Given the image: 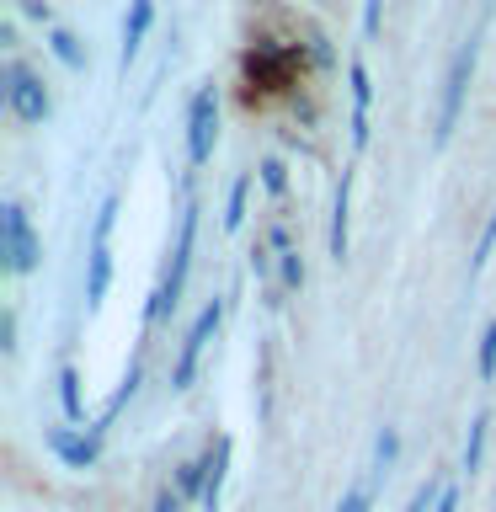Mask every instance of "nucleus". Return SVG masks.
I'll return each mask as SVG.
<instances>
[{
  "instance_id": "nucleus-1",
  "label": "nucleus",
  "mask_w": 496,
  "mask_h": 512,
  "mask_svg": "<svg viewBox=\"0 0 496 512\" xmlns=\"http://www.w3.org/2000/svg\"><path fill=\"white\" fill-rule=\"evenodd\" d=\"M192 240H198V203H187V214H182V230H176V256H171V272L160 278L155 288V299H150V310H144V326H160L171 310H176V299H182V283H187V267H192Z\"/></svg>"
},
{
  "instance_id": "nucleus-2",
  "label": "nucleus",
  "mask_w": 496,
  "mask_h": 512,
  "mask_svg": "<svg viewBox=\"0 0 496 512\" xmlns=\"http://www.w3.org/2000/svg\"><path fill=\"white\" fill-rule=\"evenodd\" d=\"M470 75H475V38L459 43L454 64H448L443 75V96H438V118H432V150H443L448 139H454V123L464 112V91H470Z\"/></svg>"
},
{
  "instance_id": "nucleus-3",
  "label": "nucleus",
  "mask_w": 496,
  "mask_h": 512,
  "mask_svg": "<svg viewBox=\"0 0 496 512\" xmlns=\"http://www.w3.org/2000/svg\"><path fill=\"white\" fill-rule=\"evenodd\" d=\"M0 256H6V272H32L38 267V256H43V246H38V235H32V219H27V208L16 203V198H6L0 203Z\"/></svg>"
},
{
  "instance_id": "nucleus-4",
  "label": "nucleus",
  "mask_w": 496,
  "mask_h": 512,
  "mask_svg": "<svg viewBox=\"0 0 496 512\" xmlns=\"http://www.w3.org/2000/svg\"><path fill=\"white\" fill-rule=\"evenodd\" d=\"M112 224H118V198H102L96 224H91V267H86V304L91 310L107 299V283H112V246H107Z\"/></svg>"
},
{
  "instance_id": "nucleus-5",
  "label": "nucleus",
  "mask_w": 496,
  "mask_h": 512,
  "mask_svg": "<svg viewBox=\"0 0 496 512\" xmlns=\"http://www.w3.org/2000/svg\"><path fill=\"white\" fill-rule=\"evenodd\" d=\"M214 139H219V91L203 86L198 96H192V107H187V166L192 171L208 166Z\"/></svg>"
},
{
  "instance_id": "nucleus-6",
  "label": "nucleus",
  "mask_w": 496,
  "mask_h": 512,
  "mask_svg": "<svg viewBox=\"0 0 496 512\" xmlns=\"http://www.w3.org/2000/svg\"><path fill=\"white\" fill-rule=\"evenodd\" d=\"M219 320H224V304H219V299H208V304H203V315L192 320V331L182 336V352H176V368H171V390H187V384L198 379V358H203L208 336L219 331Z\"/></svg>"
},
{
  "instance_id": "nucleus-7",
  "label": "nucleus",
  "mask_w": 496,
  "mask_h": 512,
  "mask_svg": "<svg viewBox=\"0 0 496 512\" xmlns=\"http://www.w3.org/2000/svg\"><path fill=\"white\" fill-rule=\"evenodd\" d=\"M6 107H11L22 123H43V118H48V91H43V80L32 75L22 59L6 64Z\"/></svg>"
},
{
  "instance_id": "nucleus-8",
  "label": "nucleus",
  "mask_w": 496,
  "mask_h": 512,
  "mask_svg": "<svg viewBox=\"0 0 496 512\" xmlns=\"http://www.w3.org/2000/svg\"><path fill=\"white\" fill-rule=\"evenodd\" d=\"M48 438V448L70 464V470H91L96 464V454H102V432H91V438H80V432H70V427H48L43 432Z\"/></svg>"
},
{
  "instance_id": "nucleus-9",
  "label": "nucleus",
  "mask_w": 496,
  "mask_h": 512,
  "mask_svg": "<svg viewBox=\"0 0 496 512\" xmlns=\"http://www.w3.org/2000/svg\"><path fill=\"white\" fill-rule=\"evenodd\" d=\"M347 80H352V150H363V144H368V102H374L368 64L352 59V64H347Z\"/></svg>"
},
{
  "instance_id": "nucleus-10",
  "label": "nucleus",
  "mask_w": 496,
  "mask_h": 512,
  "mask_svg": "<svg viewBox=\"0 0 496 512\" xmlns=\"http://www.w3.org/2000/svg\"><path fill=\"white\" fill-rule=\"evenodd\" d=\"M230 454H235V443L230 438H214L208 443V486H203V512H219V496H224V475H230Z\"/></svg>"
},
{
  "instance_id": "nucleus-11",
  "label": "nucleus",
  "mask_w": 496,
  "mask_h": 512,
  "mask_svg": "<svg viewBox=\"0 0 496 512\" xmlns=\"http://www.w3.org/2000/svg\"><path fill=\"white\" fill-rule=\"evenodd\" d=\"M347 208H352V171H342V187H336L331 203V262H347Z\"/></svg>"
},
{
  "instance_id": "nucleus-12",
  "label": "nucleus",
  "mask_w": 496,
  "mask_h": 512,
  "mask_svg": "<svg viewBox=\"0 0 496 512\" xmlns=\"http://www.w3.org/2000/svg\"><path fill=\"white\" fill-rule=\"evenodd\" d=\"M150 22H155V0H134V6H128V22H123V70L134 64V54H139V43H144V32H150Z\"/></svg>"
},
{
  "instance_id": "nucleus-13",
  "label": "nucleus",
  "mask_w": 496,
  "mask_h": 512,
  "mask_svg": "<svg viewBox=\"0 0 496 512\" xmlns=\"http://www.w3.org/2000/svg\"><path fill=\"white\" fill-rule=\"evenodd\" d=\"M486 432H491V416H486V411H475V422H470V438H464V459H459L470 475L480 470V459H486Z\"/></svg>"
},
{
  "instance_id": "nucleus-14",
  "label": "nucleus",
  "mask_w": 496,
  "mask_h": 512,
  "mask_svg": "<svg viewBox=\"0 0 496 512\" xmlns=\"http://www.w3.org/2000/svg\"><path fill=\"white\" fill-rule=\"evenodd\" d=\"M203 486H208V459L176 464V491H182V502H187V496H198V502H203Z\"/></svg>"
},
{
  "instance_id": "nucleus-15",
  "label": "nucleus",
  "mask_w": 496,
  "mask_h": 512,
  "mask_svg": "<svg viewBox=\"0 0 496 512\" xmlns=\"http://www.w3.org/2000/svg\"><path fill=\"white\" fill-rule=\"evenodd\" d=\"M59 400H64V416H70V422L86 416V400H80V374H75L70 363L59 368Z\"/></svg>"
},
{
  "instance_id": "nucleus-16",
  "label": "nucleus",
  "mask_w": 496,
  "mask_h": 512,
  "mask_svg": "<svg viewBox=\"0 0 496 512\" xmlns=\"http://www.w3.org/2000/svg\"><path fill=\"white\" fill-rule=\"evenodd\" d=\"M48 48H54L59 64H70V70H80V64H86V54H80V38H75V32H64V27L48 32Z\"/></svg>"
},
{
  "instance_id": "nucleus-17",
  "label": "nucleus",
  "mask_w": 496,
  "mask_h": 512,
  "mask_svg": "<svg viewBox=\"0 0 496 512\" xmlns=\"http://www.w3.org/2000/svg\"><path fill=\"white\" fill-rule=\"evenodd\" d=\"M246 198H251V176H240L230 187V203H224V230H240V224H246Z\"/></svg>"
},
{
  "instance_id": "nucleus-18",
  "label": "nucleus",
  "mask_w": 496,
  "mask_h": 512,
  "mask_svg": "<svg viewBox=\"0 0 496 512\" xmlns=\"http://www.w3.org/2000/svg\"><path fill=\"white\" fill-rule=\"evenodd\" d=\"M304 54H310L315 70H331V64H336V54H331V38H326L320 27H304Z\"/></svg>"
},
{
  "instance_id": "nucleus-19",
  "label": "nucleus",
  "mask_w": 496,
  "mask_h": 512,
  "mask_svg": "<svg viewBox=\"0 0 496 512\" xmlns=\"http://www.w3.org/2000/svg\"><path fill=\"white\" fill-rule=\"evenodd\" d=\"M438 502H443V480H438V475H427L422 486H416V496L406 502V512H438Z\"/></svg>"
},
{
  "instance_id": "nucleus-20",
  "label": "nucleus",
  "mask_w": 496,
  "mask_h": 512,
  "mask_svg": "<svg viewBox=\"0 0 496 512\" xmlns=\"http://www.w3.org/2000/svg\"><path fill=\"white\" fill-rule=\"evenodd\" d=\"M491 251H496V214L486 219V230H480V240H475V256H470V278H480V267L491 262Z\"/></svg>"
},
{
  "instance_id": "nucleus-21",
  "label": "nucleus",
  "mask_w": 496,
  "mask_h": 512,
  "mask_svg": "<svg viewBox=\"0 0 496 512\" xmlns=\"http://www.w3.org/2000/svg\"><path fill=\"white\" fill-rule=\"evenodd\" d=\"M480 379H496V320H486V331H480Z\"/></svg>"
},
{
  "instance_id": "nucleus-22",
  "label": "nucleus",
  "mask_w": 496,
  "mask_h": 512,
  "mask_svg": "<svg viewBox=\"0 0 496 512\" xmlns=\"http://www.w3.org/2000/svg\"><path fill=\"white\" fill-rule=\"evenodd\" d=\"M262 187L272 192V198H283V192H288V171H283V160H278V155H267V160H262Z\"/></svg>"
},
{
  "instance_id": "nucleus-23",
  "label": "nucleus",
  "mask_w": 496,
  "mask_h": 512,
  "mask_svg": "<svg viewBox=\"0 0 496 512\" xmlns=\"http://www.w3.org/2000/svg\"><path fill=\"white\" fill-rule=\"evenodd\" d=\"M395 454H400V432H395V427H384V432H379V443H374V464H379V475L395 464Z\"/></svg>"
},
{
  "instance_id": "nucleus-24",
  "label": "nucleus",
  "mask_w": 496,
  "mask_h": 512,
  "mask_svg": "<svg viewBox=\"0 0 496 512\" xmlns=\"http://www.w3.org/2000/svg\"><path fill=\"white\" fill-rule=\"evenodd\" d=\"M278 278H283V288H304V262H299V251H283V256H278Z\"/></svg>"
},
{
  "instance_id": "nucleus-25",
  "label": "nucleus",
  "mask_w": 496,
  "mask_h": 512,
  "mask_svg": "<svg viewBox=\"0 0 496 512\" xmlns=\"http://www.w3.org/2000/svg\"><path fill=\"white\" fill-rule=\"evenodd\" d=\"M368 507H374V491H368V486H352V491L342 496V507H336V512H368Z\"/></svg>"
},
{
  "instance_id": "nucleus-26",
  "label": "nucleus",
  "mask_w": 496,
  "mask_h": 512,
  "mask_svg": "<svg viewBox=\"0 0 496 512\" xmlns=\"http://www.w3.org/2000/svg\"><path fill=\"white\" fill-rule=\"evenodd\" d=\"M187 502H182V491H176V486H160L155 491V512H182Z\"/></svg>"
},
{
  "instance_id": "nucleus-27",
  "label": "nucleus",
  "mask_w": 496,
  "mask_h": 512,
  "mask_svg": "<svg viewBox=\"0 0 496 512\" xmlns=\"http://www.w3.org/2000/svg\"><path fill=\"white\" fill-rule=\"evenodd\" d=\"M267 246L278 251V256H283V251H294V240H288V224H272V230H267Z\"/></svg>"
},
{
  "instance_id": "nucleus-28",
  "label": "nucleus",
  "mask_w": 496,
  "mask_h": 512,
  "mask_svg": "<svg viewBox=\"0 0 496 512\" xmlns=\"http://www.w3.org/2000/svg\"><path fill=\"white\" fill-rule=\"evenodd\" d=\"M251 267H256V278H272V256H267V246H262V240L251 246Z\"/></svg>"
},
{
  "instance_id": "nucleus-29",
  "label": "nucleus",
  "mask_w": 496,
  "mask_h": 512,
  "mask_svg": "<svg viewBox=\"0 0 496 512\" xmlns=\"http://www.w3.org/2000/svg\"><path fill=\"white\" fill-rule=\"evenodd\" d=\"M0 347H6V352H16V315H11V310L0 315Z\"/></svg>"
},
{
  "instance_id": "nucleus-30",
  "label": "nucleus",
  "mask_w": 496,
  "mask_h": 512,
  "mask_svg": "<svg viewBox=\"0 0 496 512\" xmlns=\"http://www.w3.org/2000/svg\"><path fill=\"white\" fill-rule=\"evenodd\" d=\"M22 11L32 16V22H54V11H48V0H22Z\"/></svg>"
},
{
  "instance_id": "nucleus-31",
  "label": "nucleus",
  "mask_w": 496,
  "mask_h": 512,
  "mask_svg": "<svg viewBox=\"0 0 496 512\" xmlns=\"http://www.w3.org/2000/svg\"><path fill=\"white\" fill-rule=\"evenodd\" d=\"M363 32H368V38L379 32V0H368V6H363Z\"/></svg>"
},
{
  "instance_id": "nucleus-32",
  "label": "nucleus",
  "mask_w": 496,
  "mask_h": 512,
  "mask_svg": "<svg viewBox=\"0 0 496 512\" xmlns=\"http://www.w3.org/2000/svg\"><path fill=\"white\" fill-rule=\"evenodd\" d=\"M438 512H459V491H454V486H443V502H438Z\"/></svg>"
}]
</instances>
